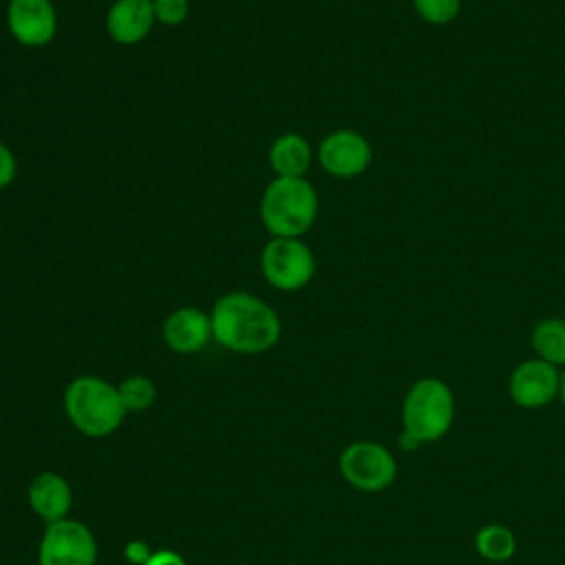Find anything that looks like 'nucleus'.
Returning <instances> with one entry per match:
<instances>
[{
	"label": "nucleus",
	"instance_id": "obj_1",
	"mask_svg": "<svg viewBox=\"0 0 565 565\" xmlns=\"http://www.w3.org/2000/svg\"><path fill=\"white\" fill-rule=\"evenodd\" d=\"M212 338L227 351L258 355L274 349L282 333L276 309L249 291L223 294L212 311Z\"/></svg>",
	"mask_w": 565,
	"mask_h": 565
},
{
	"label": "nucleus",
	"instance_id": "obj_2",
	"mask_svg": "<svg viewBox=\"0 0 565 565\" xmlns=\"http://www.w3.org/2000/svg\"><path fill=\"white\" fill-rule=\"evenodd\" d=\"M64 411L73 428L86 437L113 435L128 415L117 386L90 373L68 382L64 388Z\"/></svg>",
	"mask_w": 565,
	"mask_h": 565
},
{
	"label": "nucleus",
	"instance_id": "obj_3",
	"mask_svg": "<svg viewBox=\"0 0 565 565\" xmlns=\"http://www.w3.org/2000/svg\"><path fill=\"white\" fill-rule=\"evenodd\" d=\"M265 230L276 238H300L318 216V192L305 177L271 179L258 203Z\"/></svg>",
	"mask_w": 565,
	"mask_h": 565
},
{
	"label": "nucleus",
	"instance_id": "obj_4",
	"mask_svg": "<svg viewBox=\"0 0 565 565\" xmlns=\"http://www.w3.org/2000/svg\"><path fill=\"white\" fill-rule=\"evenodd\" d=\"M455 419V397L446 382L424 377L415 382L402 404L399 446L413 450L444 437Z\"/></svg>",
	"mask_w": 565,
	"mask_h": 565
},
{
	"label": "nucleus",
	"instance_id": "obj_5",
	"mask_svg": "<svg viewBox=\"0 0 565 565\" xmlns=\"http://www.w3.org/2000/svg\"><path fill=\"white\" fill-rule=\"evenodd\" d=\"M263 278L280 291H298L307 287L316 274V256L300 238L271 236L260 249Z\"/></svg>",
	"mask_w": 565,
	"mask_h": 565
},
{
	"label": "nucleus",
	"instance_id": "obj_6",
	"mask_svg": "<svg viewBox=\"0 0 565 565\" xmlns=\"http://www.w3.org/2000/svg\"><path fill=\"white\" fill-rule=\"evenodd\" d=\"M99 547L93 530L77 519L46 523L38 545V565H97Z\"/></svg>",
	"mask_w": 565,
	"mask_h": 565
},
{
	"label": "nucleus",
	"instance_id": "obj_7",
	"mask_svg": "<svg viewBox=\"0 0 565 565\" xmlns=\"http://www.w3.org/2000/svg\"><path fill=\"white\" fill-rule=\"evenodd\" d=\"M340 475L347 483L362 492H380L388 488L397 475V466L388 448L377 441H353L338 459Z\"/></svg>",
	"mask_w": 565,
	"mask_h": 565
},
{
	"label": "nucleus",
	"instance_id": "obj_8",
	"mask_svg": "<svg viewBox=\"0 0 565 565\" xmlns=\"http://www.w3.org/2000/svg\"><path fill=\"white\" fill-rule=\"evenodd\" d=\"M371 143L364 135L351 128L329 132L318 146V161L322 170L338 179H353L371 163Z\"/></svg>",
	"mask_w": 565,
	"mask_h": 565
},
{
	"label": "nucleus",
	"instance_id": "obj_9",
	"mask_svg": "<svg viewBox=\"0 0 565 565\" xmlns=\"http://www.w3.org/2000/svg\"><path fill=\"white\" fill-rule=\"evenodd\" d=\"M7 29L26 49L46 46L57 33V11L51 0H9Z\"/></svg>",
	"mask_w": 565,
	"mask_h": 565
},
{
	"label": "nucleus",
	"instance_id": "obj_10",
	"mask_svg": "<svg viewBox=\"0 0 565 565\" xmlns=\"http://www.w3.org/2000/svg\"><path fill=\"white\" fill-rule=\"evenodd\" d=\"M561 388V375L554 364L536 358L521 362L508 382L510 397L523 408H541L550 404Z\"/></svg>",
	"mask_w": 565,
	"mask_h": 565
},
{
	"label": "nucleus",
	"instance_id": "obj_11",
	"mask_svg": "<svg viewBox=\"0 0 565 565\" xmlns=\"http://www.w3.org/2000/svg\"><path fill=\"white\" fill-rule=\"evenodd\" d=\"M163 342L170 351L181 355H192L203 351L212 338V320L199 307H177L161 324Z\"/></svg>",
	"mask_w": 565,
	"mask_h": 565
},
{
	"label": "nucleus",
	"instance_id": "obj_12",
	"mask_svg": "<svg viewBox=\"0 0 565 565\" xmlns=\"http://www.w3.org/2000/svg\"><path fill=\"white\" fill-rule=\"evenodd\" d=\"M154 22L152 0H115L106 11V33L124 46L143 42Z\"/></svg>",
	"mask_w": 565,
	"mask_h": 565
},
{
	"label": "nucleus",
	"instance_id": "obj_13",
	"mask_svg": "<svg viewBox=\"0 0 565 565\" xmlns=\"http://www.w3.org/2000/svg\"><path fill=\"white\" fill-rule=\"evenodd\" d=\"M26 501L35 516L46 523H55L68 516L73 505V490L60 472L44 470L31 479L26 488Z\"/></svg>",
	"mask_w": 565,
	"mask_h": 565
},
{
	"label": "nucleus",
	"instance_id": "obj_14",
	"mask_svg": "<svg viewBox=\"0 0 565 565\" xmlns=\"http://www.w3.org/2000/svg\"><path fill=\"white\" fill-rule=\"evenodd\" d=\"M311 159V146L300 132L278 135L267 150V161L276 177H305Z\"/></svg>",
	"mask_w": 565,
	"mask_h": 565
},
{
	"label": "nucleus",
	"instance_id": "obj_15",
	"mask_svg": "<svg viewBox=\"0 0 565 565\" xmlns=\"http://www.w3.org/2000/svg\"><path fill=\"white\" fill-rule=\"evenodd\" d=\"M532 347L541 360L550 364H565V320L547 318L532 331Z\"/></svg>",
	"mask_w": 565,
	"mask_h": 565
},
{
	"label": "nucleus",
	"instance_id": "obj_16",
	"mask_svg": "<svg viewBox=\"0 0 565 565\" xmlns=\"http://www.w3.org/2000/svg\"><path fill=\"white\" fill-rule=\"evenodd\" d=\"M475 547L486 561L501 563L514 554L516 541L505 525H483L475 536Z\"/></svg>",
	"mask_w": 565,
	"mask_h": 565
},
{
	"label": "nucleus",
	"instance_id": "obj_17",
	"mask_svg": "<svg viewBox=\"0 0 565 565\" xmlns=\"http://www.w3.org/2000/svg\"><path fill=\"white\" fill-rule=\"evenodd\" d=\"M119 397L128 413H143L157 402V386L148 375L132 373L117 384Z\"/></svg>",
	"mask_w": 565,
	"mask_h": 565
},
{
	"label": "nucleus",
	"instance_id": "obj_18",
	"mask_svg": "<svg viewBox=\"0 0 565 565\" xmlns=\"http://www.w3.org/2000/svg\"><path fill=\"white\" fill-rule=\"evenodd\" d=\"M419 18L430 24H448L459 15L461 0H413Z\"/></svg>",
	"mask_w": 565,
	"mask_h": 565
},
{
	"label": "nucleus",
	"instance_id": "obj_19",
	"mask_svg": "<svg viewBox=\"0 0 565 565\" xmlns=\"http://www.w3.org/2000/svg\"><path fill=\"white\" fill-rule=\"evenodd\" d=\"M154 20L166 26H179L188 20L190 0H152Z\"/></svg>",
	"mask_w": 565,
	"mask_h": 565
},
{
	"label": "nucleus",
	"instance_id": "obj_20",
	"mask_svg": "<svg viewBox=\"0 0 565 565\" xmlns=\"http://www.w3.org/2000/svg\"><path fill=\"white\" fill-rule=\"evenodd\" d=\"M18 177V159L13 150L0 139V190L9 188Z\"/></svg>",
	"mask_w": 565,
	"mask_h": 565
},
{
	"label": "nucleus",
	"instance_id": "obj_21",
	"mask_svg": "<svg viewBox=\"0 0 565 565\" xmlns=\"http://www.w3.org/2000/svg\"><path fill=\"white\" fill-rule=\"evenodd\" d=\"M152 550L146 541L141 539H132L124 545V558L130 563V565H143L148 558H150Z\"/></svg>",
	"mask_w": 565,
	"mask_h": 565
},
{
	"label": "nucleus",
	"instance_id": "obj_22",
	"mask_svg": "<svg viewBox=\"0 0 565 565\" xmlns=\"http://www.w3.org/2000/svg\"><path fill=\"white\" fill-rule=\"evenodd\" d=\"M143 565H188V561L174 550H152Z\"/></svg>",
	"mask_w": 565,
	"mask_h": 565
},
{
	"label": "nucleus",
	"instance_id": "obj_23",
	"mask_svg": "<svg viewBox=\"0 0 565 565\" xmlns=\"http://www.w3.org/2000/svg\"><path fill=\"white\" fill-rule=\"evenodd\" d=\"M558 395H561V399H563V404H565V373L561 375V388H558Z\"/></svg>",
	"mask_w": 565,
	"mask_h": 565
}]
</instances>
